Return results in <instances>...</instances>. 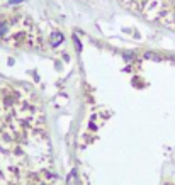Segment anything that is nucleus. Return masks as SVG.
<instances>
[{"instance_id":"nucleus-3","label":"nucleus","mask_w":175,"mask_h":185,"mask_svg":"<svg viewBox=\"0 0 175 185\" xmlns=\"http://www.w3.org/2000/svg\"><path fill=\"white\" fill-rule=\"evenodd\" d=\"M145 58H146V60H155V61H160V60H162V58L158 55H155V53H145Z\"/></svg>"},{"instance_id":"nucleus-4","label":"nucleus","mask_w":175,"mask_h":185,"mask_svg":"<svg viewBox=\"0 0 175 185\" xmlns=\"http://www.w3.org/2000/svg\"><path fill=\"white\" fill-rule=\"evenodd\" d=\"M10 2H12V4H17V2H22V0H10Z\"/></svg>"},{"instance_id":"nucleus-1","label":"nucleus","mask_w":175,"mask_h":185,"mask_svg":"<svg viewBox=\"0 0 175 185\" xmlns=\"http://www.w3.org/2000/svg\"><path fill=\"white\" fill-rule=\"evenodd\" d=\"M67 185H77V170H72L67 178Z\"/></svg>"},{"instance_id":"nucleus-2","label":"nucleus","mask_w":175,"mask_h":185,"mask_svg":"<svg viewBox=\"0 0 175 185\" xmlns=\"http://www.w3.org/2000/svg\"><path fill=\"white\" fill-rule=\"evenodd\" d=\"M61 41H63V36H61V34H54V37H51V42H53V46H58Z\"/></svg>"}]
</instances>
